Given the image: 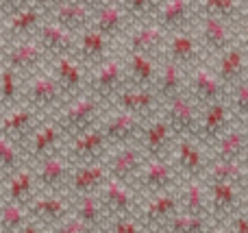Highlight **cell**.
I'll list each match as a JSON object with an SVG mask.
<instances>
[{
    "label": "cell",
    "mask_w": 248,
    "mask_h": 233,
    "mask_svg": "<svg viewBox=\"0 0 248 233\" xmlns=\"http://www.w3.org/2000/svg\"><path fill=\"white\" fill-rule=\"evenodd\" d=\"M87 229H90V225L77 216V218H72V220L63 222V225H61V229H59V233H87Z\"/></svg>",
    "instance_id": "cell-40"
},
{
    "label": "cell",
    "mask_w": 248,
    "mask_h": 233,
    "mask_svg": "<svg viewBox=\"0 0 248 233\" xmlns=\"http://www.w3.org/2000/svg\"><path fill=\"white\" fill-rule=\"evenodd\" d=\"M131 22L126 9H124L122 0H107V2H98L94 9V17H92V29L100 31L105 37L113 39L120 33H124L126 24Z\"/></svg>",
    "instance_id": "cell-7"
},
{
    "label": "cell",
    "mask_w": 248,
    "mask_h": 233,
    "mask_svg": "<svg viewBox=\"0 0 248 233\" xmlns=\"http://www.w3.org/2000/svg\"><path fill=\"white\" fill-rule=\"evenodd\" d=\"M105 142V133L98 129H87L78 133L77 142H74V155L77 157H92Z\"/></svg>",
    "instance_id": "cell-24"
},
{
    "label": "cell",
    "mask_w": 248,
    "mask_h": 233,
    "mask_svg": "<svg viewBox=\"0 0 248 233\" xmlns=\"http://www.w3.org/2000/svg\"><path fill=\"white\" fill-rule=\"evenodd\" d=\"M46 11L37 4H29V7L20 9V11H13L7 13L4 17V37L7 39H26V37H35L42 26V22L46 20Z\"/></svg>",
    "instance_id": "cell-5"
},
{
    "label": "cell",
    "mask_w": 248,
    "mask_h": 233,
    "mask_svg": "<svg viewBox=\"0 0 248 233\" xmlns=\"http://www.w3.org/2000/svg\"><path fill=\"white\" fill-rule=\"evenodd\" d=\"M98 2H81V0H57L50 9L46 11V16L50 20L59 22L61 26H65L68 31H72L74 35H78L81 31H85L92 24L94 17V9Z\"/></svg>",
    "instance_id": "cell-3"
},
{
    "label": "cell",
    "mask_w": 248,
    "mask_h": 233,
    "mask_svg": "<svg viewBox=\"0 0 248 233\" xmlns=\"http://www.w3.org/2000/svg\"><path fill=\"white\" fill-rule=\"evenodd\" d=\"M26 100H29L33 107L39 109H48V107H55L57 103H61L65 92L61 90V85L57 83L55 77H50L48 72L44 70H37L35 74H31L29 81H26Z\"/></svg>",
    "instance_id": "cell-6"
},
{
    "label": "cell",
    "mask_w": 248,
    "mask_h": 233,
    "mask_svg": "<svg viewBox=\"0 0 248 233\" xmlns=\"http://www.w3.org/2000/svg\"><path fill=\"white\" fill-rule=\"evenodd\" d=\"M107 201L113 205L116 209H126L128 207V194H126V190L120 186V181H109V186H107Z\"/></svg>",
    "instance_id": "cell-35"
},
{
    "label": "cell",
    "mask_w": 248,
    "mask_h": 233,
    "mask_svg": "<svg viewBox=\"0 0 248 233\" xmlns=\"http://www.w3.org/2000/svg\"><path fill=\"white\" fill-rule=\"evenodd\" d=\"M198 39L207 50L222 55L233 46V22L222 20V17L201 16V26H198Z\"/></svg>",
    "instance_id": "cell-9"
},
{
    "label": "cell",
    "mask_w": 248,
    "mask_h": 233,
    "mask_svg": "<svg viewBox=\"0 0 248 233\" xmlns=\"http://www.w3.org/2000/svg\"><path fill=\"white\" fill-rule=\"evenodd\" d=\"M81 2H96V0H81Z\"/></svg>",
    "instance_id": "cell-52"
},
{
    "label": "cell",
    "mask_w": 248,
    "mask_h": 233,
    "mask_svg": "<svg viewBox=\"0 0 248 233\" xmlns=\"http://www.w3.org/2000/svg\"><path fill=\"white\" fill-rule=\"evenodd\" d=\"M17 233H39V231L35 229V227H24V229H20Z\"/></svg>",
    "instance_id": "cell-50"
},
{
    "label": "cell",
    "mask_w": 248,
    "mask_h": 233,
    "mask_svg": "<svg viewBox=\"0 0 248 233\" xmlns=\"http://www.w3.org/2000/svg\"><path fill=\"white\" fill-rule=\"evenodd\" d=\"M137 168V153L135 151H122L120 155H116L113 159V174L118 179H126L128 174H133Z\"/></svg>",
    "instance_id": "cell-32"
},
{
    "label": "cell",
    "mask_w": 248,
    "mask_h": 233,
    "mask_svg": "<svg viewBox=\"0 0 248 233\" xmlns=\"http://www.w3.org/2000/svg\"><path fill=\"white\" fill-rule=\"evenodd\" d=\"M96 111H98V98L94 94L77 96L72 103H68L63 107V111L59 116V126L72 131V133H83L92 126Z\"/></svg>",
    "instance_id": "cell-10"
},
{
    "label": "cell",
    "mask_w": 248,
    "mask_h": 233,
    "mask_svg": "<svg viewBox=\"0 0 248 233\" xmlns=\"http://www.w3.org/2000/svg\"><path fill=\"white\" fill-rule=\"evenodd\" d=\"M189 87L192 92L202 100H209V103H216V100L222 96V87L224 83L218 78V74L214 70L205 68V65H194L192 68V77H189Z\"/></svg>",
    "instance_id": "cell-16"
},
{
    "label": "cell",
    "mask_w": 248,
    "mask_h": 233,
    "mask_svg": "<svg viewBox=\"0 0 248 233\" xmlns=\"http://www.w3.org/2000/svg\"><path fill=\"white\" fill-rule=\"evenodd\" d=\"M237 148H240V138H237V135H231V138H227V142L222 144L224 155H233Z\"/></svg>",
    "instance_id": "cell-45"
},
{
    "label": "cell",
    "mask_w": 248,
    "mask_h": 233,
    "mask_svg": "<svg viewBox=\"0 0 248 233\" xmlns=\"http://www.w3.org/2000/svg\"><path fill=\"white\" fill-rule=\"evenodd\" d=\"M109 48H111V39L105 37L100 31L87 26L85 31L77 35V50H74V57L81 61L83 65H90V68H96L98 63H103L105 59H109Z\"/></svg>",
    "instance_id": "cell-11"
},
{
    "label": "cell",
    "mask_w": 248,
    "mask_h": 233,
    "mask_svg": "<svg viewBox=\"0 0 248 233\" xmlns=\"http://www.w3.org/2000/svg\"><path fill=\"white\" fill-rule=\"evenodd\" d=\"M181 159H183L185 166L196 168V166H198V153L194 151V148H189V146H183V148H181Z\"/></svg>",
    "instance_id": "cell-43"
},
{
    "label": "cell",
    "mask_w": 248,
    "mask_h": 233,
    "mask_svg": "<svg viewBox=\"0 0 248 233\" xmlns=\"http://www.w3.org/2000/svg\"><path fill=\"white\" fill-rule=\"evenodd\" d=\"M122 4L131 20H135V17L141 20V17H153L161 2L159 0H122Z\"/></svg>",
    "instance_id": "cell-31"
},
{
    "label": "cell",
    "mask_w": 248,
    "mask_h": 233,
    "mask_svg": "<svg viewBox=\"0 0 248 233\" xmlns=\"http://www.w3.org/2000/svg\"><path fill=\"white\" fill-rule=\"evenodd\" d=\"M29 4H33V0H4V9H7V11H4V13L20 11V9L29 7Z\"/></svg>",
    "instance_id": "cell-44"
},
{
    "label": "cell",
    "mask_w": 248,
    "mask_h": 233,
    "mask_svg": "<svg viewBox=\"0 0 248 233\" xmlns=\"http://www.w3.org/2000/svg\"><path fill=\"white\" fill-rule=\"evenodd\" d=\"M96 2H107V0H96Z\"/></svg>",
    "instance_id": "cell-53"
},
{
    "label": "cell",
    "mask_w": 248,
    "mask_h": 233,
    "mask_svg": "<svg viewBox=\"0 0 248 233\" xmlns=\"http://www.w3.org/2000/svg\"><path fill=\"white\" fill-rule=\"evenodd\" d=\"M20 98V81L17 74L7 65H0V100L4 105H13Z\"/></svg>",
    "instance_id": "cell-27"
},
{
    "label": "cell",
    "mask_w": 248,
    "mask_h": 233,
    "mask_svg": "<svg viewBox=\"0 0 248 233\" xmlns=\"http://www.w3.org/2000/svg\"><path fill=\"white\" fill-rule=\"evenodd\" d=\"M31 190H33V174H31L29 170H22V172H17L11 177L9 196L13 199V203H16V201H24L26 196L31 194Z\"/></svg>",
    "instance_id": "cell-30"
},
{
    "label": "cell",
    "mask_w": 248,
    "mask_h": 233,
    "mask_svg": "<svg viewBox=\"0 0 248 233\" xmlns=\"http://www.w3.org/2000/svg\"><path fill=\"white\" fill-rule=\"evenodd\" d=\"M126 78H128L126 65L118 57H109V59H105L96 68H92V77H90L92 94L96 98H100V96H113V94L118 96L124 90Z\"/></svg>",
    "instance_id": "cell-2"
},
{
    "label": "cell",
    "mask_w": 248,
    "mask_h": 233,
    "mask_svg": "<svg viewBox=\"0 0 248 233\" xmlns=\"http://www.w3.org/2000/svg\"><path fill=\"white\" fill-rule=\"evenodd\" d=\"M116 233H137V229L133 222H120V225L116 227Z\"/></svg>",
    "instance_id": "cell-47"
},
{
    "label": "cell",
    "mask_w": 248,
    "mask_h": 233,
    "mask_svg": "<svg viewBox=\"0 0 248 233\" xmlns=\"http://www.w3.org/2000/svg\"><path fill=\"white\" fill-rule=\"evenodd\" d=\"M103 177H105L103 166H85V168H81L74 174L72 183L81 194H90V192L103 181Z\"/></svg>",
    "instance_id": "cell-26"
},
{
    "label": "cell",
    "mask_w": 248,
    "mask_h": 233,
    "mask_svg": "<svg viewBox=\"0 0 248 233\" xmlns=\"http://www.w3.org/2000/svg\"><path fill=\"white\" fill-rule=\"evenodd\" d=\"M224 122V107L220 103H214L207 111V118H205V126L207 131H216L220 129V124Z\"/></svg>",
    "instance_id": "cell-39"
},
{
    "label": "cell",
    "mask_w": 248,
    "mask_h": 233,
    "mask_svg": "<svg viewBox=\"0 0 248 233\" xmlns=\"http://www.w3.org/2000/svg\"><path fill=\"white\" fill-rule=\"evenodd\" d=\"M0 220H2V227L9 231H17L22 227V222H24V214H22L20 205L11 203L7 205V207L2 209V216H0Z\"/></svg>",
    "instance_id": "cell-34"
},
{
    "label": "cell",
    "mask_w": 248,
    "mask_h": 233,
    "mask_svg": "<svg viewBox=\"0 0 248 233\" xmlns=\"http://www.w3.org/2000/svg\"><path fill=\"white\" fill-rule=\"evenodd\" d=\"M235 107L242 111H248V81L237 83L235 87Z\"/></svg>",
    "instance_id": "cell-41"
},
{
    "label": "cell",
    "mask_w": 248,
    "mask_h": 233,
    "mask_svg": "<svg viewBox=\"0 0 248 233\" xmlns=\"http://www.w3.org/2000/svg\"><path fill=\"white\" fill-rule=\"evenodd\" d=\"M0 174H2V168H0Z\"/></svg>",
    "instance_id": "cell-54"
},
{
    "label": "cell",
    "mask_w": 248,
    "mask_h": 233,
    "mask_svg": "<svg viewBox=\"0 0 248 233\" xmlns=\"http://www.w3.org/2000/svg\"><path fill=\"white\" fill-rule=\"evenodd\" d=\"M168 116L172 124L179 129H189L194 124V107L183 94L168 100Z\"/></svg>",
    "instance_id": "cell-22"
},
{
    "label": "cell",
    "mask_w": 248,
    "mask_h": 233,
    "mask_svg": "<svg viewBox=\"0 0 248 233\" xmlns=\"http://www.w3.org/2000/svg\"><path fill=\"white\" fill-rule=\"evenodd\" d=\"M55 2H57V0H33V4H37V7H42L44 11H48V9H50Z\"/></svg>",
    "instance_id": "cell-48"
},
{
    "label": "cell",
    "mask_w": 248,
    "mask_h": 233,
    "mask_svg": "<svg viewBox=\"0 0 248 233\" xmlns=\"http://www.w3.org/2000/svg\"><path fill=\"white\" fill-rule=\"evenodd\" d=\"M17 166V151L11 140L0 138V168H13Z\"/></svg>",
    "instance_id": "cell-37"
},
{
    "label": "cell",
    "mask_w": 248,
    "mask_h": 233,
    "mask_svg": "<svg viewBox=\"0 0 248 233\" xmlns=\"http://www.w3.org/2000/svg\"><path fill=\"white\" fill-rule=\"evenodd\" d=\"M202 16L222 17V20H237L242 11L240 0H198Z\"/></svg>",
    "instance_id": "cell-20"
},
{
    "label": "cell",
    "mask_w": 248,
    "mask_h": 233,
    "mask_svg": "<svg viewBox=\"0 0 248 233\" xmlns=\"http://www.w3.org/2000/svg\"><path fill=\"white\" fill-rule=\"evenodd\" d=\"M33 212L37 216L46 218V220H59V218L65 216V205L61 199H55V196H46V199H37L33 203Z\"/></svg>",
    "instance_id": "cell-29"
},
{
    "label": "cell",
    "mask_w": 248,
    "mask_h": 233,
    "mask_svg": "<svg viewBox=\"0 0 248 233\" xmlns=\"http://www.w3.org/2000/svg\"><path fill=\"white\" fill-rule=\"evenodd\" d=\"M68 177V161L61 159V157H46V161L42 164L39 170V179L46 186H57L63 179Z\"/></svg>",
    "instance_id": "cell-25"
},
{
    "label": "cell",
    "mask_w": 248,
    "mask_h": 233,
    "mask_svg": "<svg viewBox=\"0 0 248 233\" xmlns=\"http://www.w3.org/2000/svg\"><path fill=\"white\" fill-rule=\"evenodd\" d=\"M35 37L44 46L46 55H50V59L63 55H74V50H77V35L72 31H68L65 26H61L59 22L50 20V17H46L42 22Z\"/></svg>",
    "instance_id": "cell-4"
},
{
    "label": "cell",
    "mask_w": 248,
    "mask_h": 233,
    "mask_svg": "<svg viewBox=\"0 0 248 233\" xmlns=\"http://www.w3.org/2000/svg\"><path fill=\"white\" fill-rule=\"evenodd\" d=\"M57 138H59V124L48 122V124L42 126V129L35 131V135H33V151L37 153V155H46V153L52 148V144L57 142Z\"/></svg>",
    "instance_id": "cell-28"
},
{
    "label": "cell",
    "mask_w": 248,
    "mask_h": 233,
    "mask_svg": "<svg viewBox=\"0 0 248 233\" xmlns=\"http://www.w3.org/2000/svg\"><path fill=\"white\" fill-rule=\"evenodd\" d=\"M248 65V57L244 52V48H237V46H231L227 52L218 57V68H216V74L218 78L229 85V83H237L242 78Z\"/></svg>",
    "instance_id": "cell-17"
},
{
    "label": "cell",
    "mask_w": 248,
    "mask_h": 233,
    "mask_svg": "<svg viewBox=\"0 0 248 233\" xmlns=\"http://www.w3.org/2000/svg\"><path fill=\"white\" fill-rule=\"evenodd\" d=\"M155 92L146 90V87H124V90L118 94V103H120L122 111H128L133 116L137 113L148 111L155 105Z\"/></svg>",
    "instance_id": "cell-19"
},
{
    "label": "cell",
    "mask_w": 248,
    "mask_h": 233,
    "mask_svg": "<svg viewBox=\"0 0 248 233\" xmlns=\"http://www.w3.org/2000/svg\"><path fill=\"white\" fill-rule=\"evenodd\" d=\"M192 20V0H161L153 16V22H157L168 35L185 31Z\"/></svg>",
    "instance_id": "cell-13"
},
{
    "label": "cell",
    "mask_w": 248,
    "mask_h": 233,
    "mask_svg": "<svg viewBox=\"0 0 248 233\" xmlns=\"http://www.w3.org/2000/svg\"><path fill=\"white\" fill-rule=\"evenodd\" d=\"M52 72H55L57 83L65 94H74L83 87L85 83V72H83V63L74 55H63L52 59Z\"/></svg>",
    "instance_id": "cell-14"
},
{
    "label": "cell",
    "mask_w": 248,
    "mask_h": 233,
    "mask_svg": "<svg viewBox=\"0 0 248 233\" xmlns=\"http://www.w3.org/2000/svg\"><path fill=\"white\" fill-rule=\"evenodd\" d=\"M166 140H168V124L166 122H155V124L148 129V133H146V144H148L153 151L161 148Z\"/></svg>",
    "instance_id": "cell-36"
},
{
    "label": "cell",
    "mask_w": 248,
    "mask_h": 233,
    "mask_svg": "<svg viewBox=\"0 0 248 233\" xmlns=\"http://www.w3.org/2000/svg\"><path fill=\"white\" fill-rule=\"evenodd\" d=\"M201 39L196 35H192L189 31H179V33L168 35L166 42V59L179 63L181 68H194L198 65V59H201Z\"/></svg>",
    "instance_id": "cell-12"
},
{
    "label": "cell",
    "mask_w": 248,
    "mask_h": 233,
    "mask_svg": "<svg viewBox=\"0 0 248 233\" xmlns=\"http://www.w3.org/2000/svg\"><path fill=\"white\" fill-rule=\"evenodd\" d=\"M98 212H100L98 201H96L92 194H83L81 203H78V212H77V216L81 218V220H85L87 225H94L96 218H98Z\"/></svg>",
    "instance_id": "cell-33"
},
{
    "label": "cell",
    "mask_w": 248,
    "mask_h": 233,
    "mask_svg": "<svg viewBox=\"0 0 248 233\" xmlns=\"http://www.w3.org/2000/svg\"><path fill=\"white\" fill-rule=\"evenodd\" d=\"M46 57V50H44L37 37H26L11 42L2 65L11 68L16 74H35L37 70H42V63Z\"/></svg>",
    "instance_id": "cell-1"
},
{
    "label": "cell",
    "mask_w": 248,
    "mask_h": 233,
    "mask_svg": "<svg viewBox=\"0 0 248 233\" xmlns=\"http://www.w3.org/2000/svg\"><path fill=\"white\" fill-rule=\"evenodd\" d=\"M246 57H248V55H246Z\"/></svg>",
    "instance_id": "cell-55"
},
{
    "label": "cell",
    "mask_w": 248,
    "mask_h": 233,
    "mask_svg": "<svg viewBox=\"0 0 248 233\" xmlns=\"http://www.w3.org/2000/svg\"><path fill=\"white\" fill-rule=\"evenodd\" d=\"M9 46H11V42H9V39L4 37V35H0V65L4 63V57H7Z\"/></svg>",
    "instance_id": "cell-46"
},
{
    "label": "cell",
    "mask_w": 248,
    "mask_h": 233,
    "mask_svg": "<svg viewBox=\"0 0 248 233\" xmlns=\"http://www.w3.org/2000/svg\"><path fill=\"white\" fill-rule=\"evenodd\" d=\"M159 65L155 61V57L140 55V52H128L126 59V77L135 83V87H150L157 83Z\"/></svg>",
    "instance_id": "cell-15"
},
{
    "label": "cell",
    "mask_w": 248,
    "mask_h": 233,
    "mask_svg": "<svg viewBox=\"0 0 248 233\" xmlns=\"http://www.w3.org/2000/svg\"><path fill=\"white\" fill-rule=\"evenodd\" d=\"M183 72L185 68H181L179 63L170 59H163V63L159 65V74H157V94L163 98H174L181 94V87H183Z\"/></svg>",
    "instance_id": "cell-18"
},
{
    "label": "cell",
    "mask_w": 248,
    "mask_h": 233,
    "mask_svg": "<svg viewBox=\"0 0 248 233\" xmlns=\"http://www.w3.org/2000/svg\"><path fill=\"white\" fill-rule=\"evenodd\" d=\"M242 44L248 50V22H244V26H242Z\"/></svg>",
    "instance_id": "cell-49"
},
{
    "label": "cell",
    "mask_w": 248,
    "mask_h": 233,
    "mask_svg": "<svg viewBox=\"0 0 248 233\" xmlns=\"http://www.w3.org/2000/svg\"><path fill=\"white\" fill-rule=\"evenodd\" d=\"M168 177H170L168 168L163 164H159V161L150 164L148 170H146V181H148L150 186H163V183L168 181Z\"/></svg>",
    "instance_id": "cell-38"
},
{
    "label": "cell",
    "mask_w": 248,
    "mask_h": 233,
    "mask_svg": "<svg viewBox=\"0 0 248 233\" xmlns=\"http://www.w3.org/2000/svg\"><path fill=\"white\" fill-rule=\"evenodd\" d=\"M33 120H35V113L31 107H13L11 111L4 116L0 129L7 135H20V133H24L26 129H31Z\"/></svg>",
    "instance_id": "cell-21"
},
{
    "label": "cell",
    "mask_w": 248,
    "mask_h": 233,
    "mask_svg": "<svg viewBox=\"0 0 248 233\" xmlns=\"http://www.w3.org/2000/svg\"><path fill=\"white\" fill-rule=\"evenodd\" d=\"M172 209V201L166 199V196H161V199H157L153 205H150L148 214L150 216H163V214H168Z\"/></svg>",
    "instance_id": "cell-42"
},
{
    "label": "cell",
    "mask_w": 248,
    "mask_h": 233,
    "mask_svg": "<svg viewBox=\"0 0 248 233\" xmlns=\"http://www.w3.org/2000/svg\"><path fill=\"white\" fill-rule=\"evenodd\" d=\"M7 9H4V0H0V13H4Z\"/></svg>",
    "instance_id": "cell-51"
},
{
    "label": "cell",
    "mask_w": 248,
    "mask_h": 233,
    "mask_svg": "<svg viewBox=\"0 0 248 233\" xmlns=\"http://www.w3.org/2000/svg\"><path fill=\"white\" fill-rule=\"evenodd\" d=\"M166 42H168V33L153 20L137 24L126 37L128 52H140V55H148V57L163 52Z\"/></svg>",
    "instance_id": "cell-8"
},
{
    "label": "cell",
    "mask_w": 248,
    "mask_h": 233,
    "mask_svg": "<svg viewBox=\"0 0 248 233\" xmlns=\"http://www.w3.org/2000/svg\"><path fill=\"white\" fill-rule=\"evenodd\" d=\"M135 129H137V118L128 111H120L105 124V135L122 142V140L131 138V135L135 133Z\"/></svg>",
    "instance_id": "cell-23"
}]
</instances>
